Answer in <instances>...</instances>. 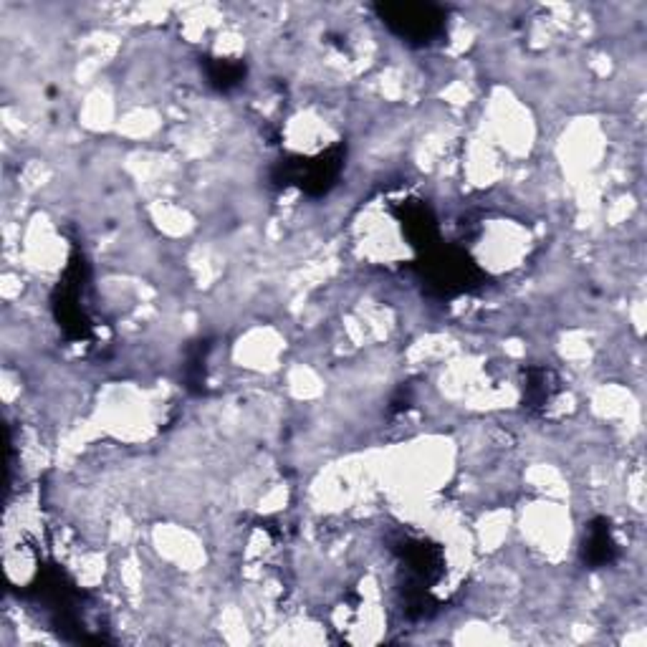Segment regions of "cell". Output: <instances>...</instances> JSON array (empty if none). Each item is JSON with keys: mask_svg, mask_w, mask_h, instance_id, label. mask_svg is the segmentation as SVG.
Instances as JSON below:
<instances>
[{"mask_svg": "<svg viewBox=\"0 0 647 647\" xmlns=\"http://www.w3.org/2000/svg\"><path fill=\"white\" fill-rule=\"evenodd\" d=\"M612 539H609V529H602V531H594L592 539H589V556L594 561H609L612 556Z\"/></svg>", "mask_w": 647, "mask_h": 647, "instance_id": "6da1fadb", "label": "cell"}]
</instances>
